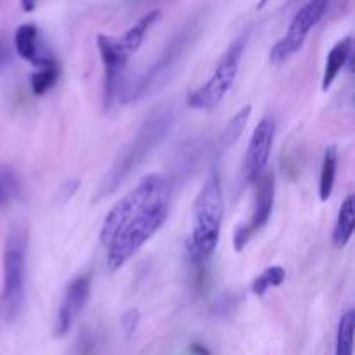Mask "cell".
<instances>
[{
  "label": "cell",
  "mask_w": 355,
  "mask_h": 355,
  "mask_svg": "<svg viewBox=\"0 0 355 355\" xmlns=\"http://www.w3.org/2000/svg\"><path fill=\"white\" fill-rule=\"evenodd\" d=\"M224 220V193L217 172H211L205 180L193 208L191 227V257L196 263H203L215 252L220 239Z\"/></svg>",
  "instance_id": "277c9868"
},
{
  "label": "cell",
  "mask_w": 355,
  "mask_h": 355,
  "mask_svg": "<svg viewBox=\"0 0 355 355\" xmlns=\"http://www.w3.org/2000/svg\"><path fill=\"white\" fill-rule=\"evenodd\" d=\"M28 236L23 229H12L3 248V283L0 291V318L10 322L19 315L24 304Z\"/></svg>",
  "instance_id": "5b68a950"
},
{
  "label": "cell",
  "mask_w": 355,
  "mask_h": 355,
  "mask_svg": "<svg viewBox=\"0 0 355 355\" xmlns=\"http://www.w3.org/2000/svg\"><path fill=\"white\" fill-rule=\"evenodd\" d=\"M331 0H309L297 14L290 24L288 33L270 49V61L279 64L290 59L291 55L297 54L304 47L309 33L312 28L322 19V16L328 10V6Z\"/></svg>",
  "instance_id": "52a82bcc"
},
{
  "label": "cell",
  "mask_w": 355,
  "mask_h": 355,
  "mask_svg": "<svg viewBox=\"0 0 355 355\" xmlns=\"http://www.w3.org/2000/svg\"><path fill=\"white\" fill-rule=\"evenodd\" d=\"M354 328H355V312L350 309L342 315L336 333L335 355H354Z\"/></svg>",
  "instance_id": "ac0fdd59"
},
{
  "label": "cell",
  "mask_w": 355,
  "mask_h": 355,
  "mask_svg": "<svg viewBox=\"0 0 355 355\" xmlns=\"http://www.w3.org/2000/svg\"><path fill=\"white\" fill-rule=\"evenodd\" d=\"M172 111L166 110V107H158V110L153 111V113L149 114V118L142 123V127L139 128V132L135 134V137L132 139L130 144L120 153V156L116 158L114 165L111 166L107 175L104 177L103 184L99 186V191H97V196L94 201H99L103 200V198L113 194L114 191L125 182V179H127L137 166L142 165L146 156H148L149 153L165 139V135L168 134L170 127H172Z\"/></svg>",
  "instance_id": "7a4b0ae2"
},
{
  "label": "cell",
  "mask_w": 355,
  "mask_h": 355,
  "mask_svg": "<svg viewBox=\"0 0 355 355\" xmlns=\"http://www.w3.org/2000/svg\"><path fill=\"white\" fill-rule=\"evenodd\" d=\"M9 62H10V51H9V47H7L6 42L0 38V69L6 68Z\"/></svg>",
  "instance_id": "7402d4cb"
},
{
  "label": "cell",
  "mask_w": 355,
  "mask_h": 355,
  "mask_svg": "<svg viewBox=\"0 0 355 355\" xmlns=\"http://www.w3.org/2000/svg\"><path fill=\"white\" fill-rule=\"evenodd\" d=\"M14 47L19 58L24 61H30L31 64L44 66L47 62L54 61L52 54L45 52L40 45V38H38V30L35 24H21L14 33Z\"/></svg>",
  "instance_id": "7c38bea8"
},
{
  "label": "cell",
  "mask_w": 355,
  "mask_h": 355,
  "mask_svg": "<svg viewBox=\"0 0 355 355\" xmlns=\"http://www.w3.org/2000/svg\"><path fill=\"white\" fill-rule=\"evenodd\" d=\"M90 295V277L89 276H80L69 283L66 288L64 298H62L61 305H59L58 318H55V328L54 333L58 338L66 336L69 329L75 324L76 318L82 314L83 307L87 305Z\"/></svg>",
  "instance_id": "8fae6325"
},
{
  "label": "cell",
  "mask_w": 355,
  "mask_h": 355,
  "mask_svg": "<svg viewBox=\"0 0 355 355\" xmlns=\"http://www.w3.org/2000/svg\"><path fill=\"white\" fill-rule=\"evenodd\" d=\"M355 227V198L349 194L338 210L335 229H333V245L336 248H345L350 243Z\"/></svg>",
  "instance_id": "5bb4252c"
},
{
  "label": "cell",
  "mask_w": 355,
  "mask_h": 355,
  "mask_svg": "<svg viewBox=\"0 0 355 355\" xmlns=\"http://www.w3.org/2000/svg\"><path fill=\"white\" fill-rule=\"evenodd\" d=\"M284 277H286V270L279 266H272V267H267L259 277H255L252 284V291L253 295L257 297H262L266 295L270 288H277L283 284Z\"/></svg>",
  "instance_id": "ffe728a7"
},
{
  "label": "cell",
  "mask_w": 355,
  "mask_h": 355,
  "mask_svg": "<svg viewBox=\"0 0 355 355\" xmlns=\"http://www.w3.org/2000/svg\"><path fill=\"white\" fill-rule=\"evenodd\" d=\"M255 194H253V207L250 220L241 224L234 232V248L236 252H243L245 246L252 241L255 234H259L269 222L274 207V196H276V179L272 173L263 172L255 180Z\"/></svg>",
  "instance_id": "ba28073f"
},
{
  "label": "cell",
  "mask_w": 355,
  "mask_h": 355,
  "mask_svg": "<svg viewBox=\"0 0 355 355\" xmlns=\"http://www.w3.org/2000/svg\"><path fill=\"white\" fill-rule=\"evenodd\" d=\"M121 324H123L125 333L130 336L132 333L135 331V328H137V324H139V312L137 311H128L127 314L123 315V319H121Z\"/></svg>",
  "instance_id": "44dd1931"
},
{
  "label": "cell",
  "mask_w": 355,
  "mask_h": 355,
  "mask_svg": "<svg viewBox=\"0 0 355 355\" xmlns=\"http://www.w3.org/2000/svg\"><path fill=\"white\" fill-rule=\"evenodd\" d=\"M172 193L170 177L151 173L111 208L101 227V243L107 248V272L123 267L165 224Z\"/></svg>",
  "instance_id": "6da1fadb"
},
{
  "label": "cell",
  "mask_w": 355,
  "mask_h": 355,
  "mask_svg": "<svg viewBox=\"0 0 355 355\" xmlns=\"http://www.w3.org/2000/svg\"><path fill=\"white\" fill-rule=\"evenodd\" d=\"M59 76H61V68H59L58 61H51L44 66H38L37 71L30 76L31 92L35 96H44L47 94L52 87L58 83Z\"/></svg>",
  "instance_id": "e0dca14e"
},
{
  "label": "cell",
  "mask_w": 355,
  "mask_h": 355,
  "mask_svg": "<svg viewBox=\"0 0 355 355\" xmlns=\"http://www.w3.org/2000/svg\"><path fill=\"white\" fill-rule=\"evenodd\" d=\"M21 193L19 179L10 166L0 165V208L12 203Z\"/></svg>",
  "instance_id": "d6986e66"
},
{
  "label": "cell",
  "mask_w": 355,
  "mask_h": 355,
  "mask_svg": "<svg viewBox=\"0 0 355 355\" xmlns=\"http://www.w3.org/2000/svg\"><path fill=\"white\" fill-rule=\"evenodd\" d=\"M189 350H191V354H193V355H211V354L207 350V347L200 345V343H193Z\"/></svg>",
  "instance_id": "603a6c76"
},
{
  "label": "cell",
  "mask_w": 355,
  "mask_h": 355,
  "mask_svg": "<svg viewBox=\"0 0 355 355\" xmlns=\"http://www.w3.org/2000/svg\"><path fill=\"white\" fill-rule=\"evenodd\" d=\"M274 134H276V123L272 118H262L253 130L245 156V165H243V177H245L246 184H253L266 172L270 149H272Z\"/></svg>",
  "instance_id": "30bf717a"
},
{
  "label": "cell",
  "mask_w": 355,
  "mask_h": 355,
  "mask_svg": "<svg viewBox=\"0 0 355 355\" xmlns=\"http://www.w3.org/2000/svg\"><path fill=\"white\" fill-rule=\"evenodd\" d=\"M187 38L189 35H180V37L173 38L172 44L159 54V58L134 83H130L123 90V94H120L121 103H134V101L142 99L153 89H156L163 82V78L172 71L180 55L184 54L187 47Z\"/></svg>",
  "instance_id": "9c48e42d"
},
{
  "label": "cell",
  "mask_w": 355,
  "mask_h": 355,
  "mask_svg": "<svg viewBox=\"0 0 355 355\" xmlns=\"http://www.w3.org/2000/svg\"><path fill=\"white\" fill-rule=\"evenodd\" d=\"M336 170H338V151L335 146H328L322 156L321 177H319V198L321 201H328L333 194L336 180Z\"/></svg>",
  "instance_id": "9a60e30c"
},
{
  "label": "cell",
  "mask_w": 355,
  "mask_h": 355,
  "mask_svg": "<svg viewBox=\"0 0 355 355\" xmlns=\"http://www.w3.org/2000/svg\"><path fill=\"white\" fill-rule=\"evenodd\" d=\"M35 6H37V0H21V7H23L26 12H31V10L35 9Z\"/></svg>",
  "instance_id": "cb8c5ba5"
},
{
  "label": "cell",
  "mask_w": 355,
  "mask_h": 355,
  "mask_svg": "<svg viewBox=\"0 0 355 355\" xmlns=\"http://www.w3.org/2000/svg\"><path fill=\"white\" fill-rule=\"evenodd\" d=\"M250 114H252V106L246 104L245 107H241V110L229 120L224 132L220 134V139H218V149H220V151H225V149H229L231 146H234L236 141L241 137L243 130H245L246 127V121L250 120Z\"/></svg>",
  "instance_id": "2e32d148"
},
{
  "label": "cell",
  "mask_w": 355,
  "mask_h": 355,
  "mask_svg": "<svg viewBox=\"0 0 355 355\" xmlns=\"http://www.w3.org/2000/svg\"><path fill=\"white\" fill-rule=\"evenodd\" d=\"M350 54H352V38L350 37L340 40L338 44L329 51L328 58H326L324 73H322V90H324V92L333 85V82H335L336 76L340 75V71L345 68L347 61L350 59Z\"/></svg>",
  "instance_id": "4fadbf2b"
},
{
  "label": "cell",
  "mask_w": 355,
  "mask_h": 355,
  "mask_svg": "<svg viewBox=\"0 0 355 355\" xmlns=\"http://www.w3.org/2000/svg\"><path fill=\"white\" fill-rule=\"evenodd\" d=\"M246 47V35L236 38L225 51L210 78L187 96V106L193 110H214L224 101L229 89L238 76L243 52Z\"/></svg>",
  "instance_id": "8992f818"
},
{
  "label": "cell",
  "mask_w": 355,
  "mask_h": 355,
  "mask_svg": "<svg viewBox=\"0 0 355 355\" xmlns=\"http://www.w3.org/2000/svg\"><path fill=\"white\" fill-rule=\"evenodd\" d=\"M159 16L162 12L158 9L149 10L121 37L97 35V49L104 64V106H111L120 94V83L128 59L141 49L146 33L151 30Z\"/></svg>",
  "instance_id": "3957f363"
}]
</instances>
